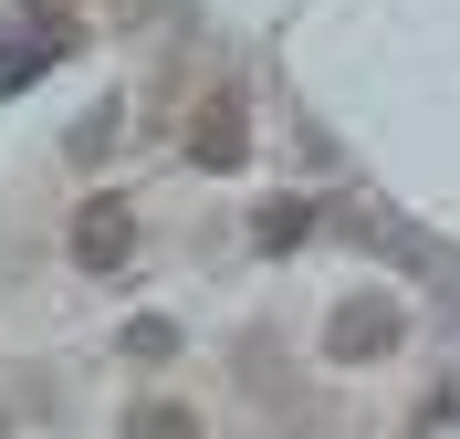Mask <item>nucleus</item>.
Instances as JSON below:
<instances>
[{"label": "nucleus", "instance_id": "obj_1", "mask_svg": "<svg viewBox=\"0 0 460 439\" xmlns=\"http://www.w3.org/2000/svg\"><path fill=\"white\" fill-rule=\"evenodd\" d=\"M398 335H408V314L387 293H345L335 314H324V356L335 366H376V356H398Z\"/></svg>", "mask_w": 460, "mask_h": 439}, {"label": "nucleus", "instance_id": "obj_2", "mask_svg": "<svg viewBox=\"0 0 460 439\" xmlns=\"http://www.w3.org/2000/svg\"><path fill=\"white\" fill-rule=\"evenodd\" d=\"M241 157H252V105L220 84V94H199V116H189V168H199V178H230Z\"/></svg>", "mask_w": 460, "mask_h": 439}, {"label": "nucleus", "instance_id": "obj_3", "mask_svg": "<svg viewBox=\"0 0 460 439\" xmlns=\"http://www.w3.org/2000/svg\"><path fill=\"white\" fill-rule=\"evenodd\" d=\"M126 251H137V209H126V199H84V209H74V262H84V272H115Z\"/></svg>", "mask_w": 460, "mask_h": 439}, {"label": "nucleus", "instance_id": "obj_4", "mask_svg": "<svg viewBox=\"0 0 460 439\" xmlns=\"http://www.w3.org/2000/svg\"><path fill=\"white\" fill-rule=\"evenodd\" d=\"M53 53H74V11H31V42H11V53H0V84H31Z\"/></svg>", "mask_w": 460, "mask_h": 439}, {"label": "nucleus", "instance_id": "obj_5", "mask_svg": "<svg viewBox=\"0 0 460 439\" xmlns=\"http://www.w3.org/2000/svg\"><path fill=\"white\" fill-rule=\"evenodd\" d=\"M115 439H199V408H189V398H137Z\"/></svg>", "mask_w": 460, "mask_h": 439}, {"label": "nucleus", "instance_id": "obj_6", "mask_svg": "<svg viewBox=\"0 0 460 439\" xmlns=\"http://www.w3.org/2000/svg\"><path fill=\"white\" fill-rule=\"evenodd\" d=\"M252 241H261V251H293V241H314V199H272V209L252 220Z\"/></svg>", "mask_w": 460, "mask_h": 439}, {"label": "nucleus", "instance_id": "obj_7", "mask_svg": "<svg viewBox=\"0 0 460 439\" xmlns=\"http://www.w3.org/2000/svg\"><path fill=\"white\" fill-rule=\"evenodd\" d=\"M126 356H137V366L178 356V324H168V314H137V324H126Z\"/></svg>", "mask_w": 460, "mask_h": 439}, {"label": "nucleus", "instance_id": "obj_8", "mask_svg": "<svg viewBox=\"0 0 460 439\" xmlns=\"http://www.w3.org/2000/svg\"><path fill=\"white\" fill-rule=\"evenodd\" d=\"M105 146H115V105H105V116H94V126H74V157H84V168H94V157H105Z\"/></svg>", "mask_w": 460, "mask_h": 439}, {"label": "nucleus", "instance_id": "obj_9", "mask_svg": "<svg viewBox=\"0 0 460 439\" xmlns=\"http://www.w3.org/2000/svg\"><path fill=\"white\" fill-rule=\"evenodd\" d=\"M0 439H11V418H0Z\"/></svg>", "mask_w": 460, "mask_h": 439}]
</instances>
